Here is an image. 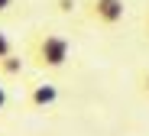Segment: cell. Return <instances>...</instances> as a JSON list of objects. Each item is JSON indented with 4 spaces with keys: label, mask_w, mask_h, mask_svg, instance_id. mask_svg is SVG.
Returning <instances> with one entry per match:
<instances>
[{
    "label": "cell",
    "mask_w": 149,
    "mask_h": 136,
    "mask_svg": "<svg viewBox=\"0 0 149 136\" xmlns=\"http://www.w3.org/2000/svg\"><path fill=\"white\" fill-rule=\"evenodd\" d=\"M71 39L55 33V29H36L29 36V45H26V59L36 71H45V75H55V71H65L68 62H71Z\"/></svg>",
    "instance_id": "obj_1"
},
{
    "label": "cell",
    "mask_w": 149,
    "mask_h": 136,
    "mask_svg": "<svg viewBox=\"0 0 149 136\" xmlns=\"http://www.w3.org/2000/svg\"><path fill=\"white\" fill-rule=\"evenodd\" d=\"M81 13L104 29H117L127 16V0H81Z\"/></svg>",
    "instance_id": "obj_2"
},
{
    "label": "cell",
    "mask_w": 149,
    "mask_h": 136,
    "mask_svg": "<svg viewBox=\"0 0 149 136\" xmlns=\"http://www.w3.org/2000/svg\"><path fill=\"white\" fill-rule=\"evenodd\" d=\"M58 104V84L55 81H36L29 84L26 97H23V107H26L29 114H39V110H49V107Z\"/></svg>",
    "instance_id": "obj_3"
},
{
    "label": "cell",
    "mask_w": 149,
    "mask_h": 136,
    "mask_svg": "<svg viewBox=\"0 0 149 136\" xmlns=\"http://www.w3.org/2000/svg\"><path fill=\"white\" fill-rule=\"evenodd\" d=\"M26 65H29L26 52H13L10 59L0 62V78H23L26 75Z\"/></svg>",
    "instance_id": "obj_4"
},
{
    "label": "cell",
    "mask_w": 149,
    "mask_h": 136,
    "mask_svg": "<svg viewBox=\"0 0 149 136\" xmlns=\"http://www.w3.org/2000/svg\"><path fill=\"white\" fill-rule=\"evenodd\" d=\"M13 52H16V45H13V39H10V36H7L3 29H0V62H3V59H10Z\"/></svg>",
    "instance_id": "obj_5"
},
{
    "label": "cell",
    "mask_w": 149,
    "mask_h": 136,
    "mask_svg": "<svg viewBox=\"0 0 149 136\" xmlns=\"http://www.w3.org/2000/svg\"><path fill=\"white\" fill-rule=\"evenodd\" d=\"M136 91H139V94L149 100V68H143V71L136 75Z\"/></svg>",
    "instance_id": "obj_6"
},
{
    "label": "cell",
    "mask_w": 149,
    "mask_h": 136,
    "mask_svg": "<svg viewBox=\"0 0 149 136\" xmlns=\"http://www.w3.org/2000/svg\"><path fill=\"white\" fill-rule=\"evenodd\" d=\"M55 10L65 13V16H71L74 10H81V3H78V0H55Z\"/></svg>",
    "instance_id": "obj_7"
},
{
    "label": "cell",
    "mask_w": 149,
    "mask_h": 136,
    "mask_svg": "<svg viewBox=\"0 0 149 136\" xmlns=\"http://www.w3.org/2000/svg\"><path fill=\"white\" fill-rule=\"evenodd\" d=\"M7 104H10V94H7V88H3V81H0V114H3Z\"/></svg>",
    "instance_id": "obj_8"
},
{
    "label": "cell",
    "mask_w": 149,
    "mask_h": 136,
    "mask_svg": "<svg viewBox=\"0 0 149 136\" xmlns=\"http://www.w3.org/2000/svg\"><path fill=\"white\" fill-rule=\"evenodd\" d=\"M13 7H16V0H0V16H7Z\"/></svg>",
    "instance_id": "obj_9"
},
{
    "label": "cell",
    "mask_w": 149,
    "mask_h": 136,
    "mask_svg": "<svg viewBox=\"0 0 149 136\" xmlns=\"http://www.w3.org/2000/svg\"><path fill=\"white\" fill-rule=\"evenodd\" d=\"M143 36H146V42H149V7H146V13H143Z\"/></svg>",
    "instance_id": "obj_10"
}]
</instances>
